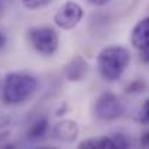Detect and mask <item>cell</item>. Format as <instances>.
I'll return each instance as SVG.
<instances>
[{
	"instance_id": "cell-1",
	"label": "cell",
	"mask_w": 149,
	"mask_h": 149,
	"mask_svg": "<svg viewBox=\"0 0 149 149\" xmlns=\"http://www.w3.org/2000/svg\"><path fill=\"white\" fill-rule=\"evenodd\" d=\"M38 87L33 75L26 72H10L4 78L3 101L7 104H20L29 99Z\"/></svg>"
},
{
	"instance_id": "cell-2",
	"label": "cell",
	"mask_w": 149,
	"mask_h": 149,
	"mask_svg": "<svg viewBox=\"0 0 149 149\" xmlns=\"http://www.w3.org/2000/svg\"><path fill=\"white\" fill-rule=\"evenodd\" d=\"M130 62L129 52L122 47H109L100 52L97 65L101 77L109 81L120 78Z\"/></svg>"
},
{
	"instance_id": "cell-3",
	"label": "cell",
	"mask_w": 149,
	"mask_h": 149,
	"mask_svg": "<svg viewBox=\"0 0 149 149\" xmlns=\"http://www.w3.org/2000/svg\"><path fill=\"white\" fill-rule=\"evenodd\" d=\"M28 39L35 49L44 55H51L58 48V35L49 26H38L29 29Z\"/></svg>"
},
{
	"instance_id": "cell-4",
	"label": "cell",
	"mask_w": 149,
	"mask_h": 149,
	"mask_svg": "<svg viewBox=\"0 0 149 149\" xmlns=\"http://www.w3.org/2000/svg\"><path fill=\"white\" fill-rule=\"evenodd\" d=\"M125 111V104L117 96L111 93L101 94L96 103V114L101 120H114Z\"/></svg>"
},
{
	"instance_id": "cell-5",
	"label": "cell",
	"mask_w": 149,
	"mask_h": 149,
	"mask_svg": "<svg viewBox=\"0 0 149 149\" xmlns=\"http://www.w3.org/2000/svg\"><path fill=\"white\" fill-rule=\"evenodd\" d=\"M83 15L84 12L78 3L67 1L56 10L54 20H55V25L61 29H72L80 23V20L83 19Z\"/></svg>"
},
{
	"instance_id": "cell-6",
	"label": "cell",
	"mask_w": 149,
	"mask_h": 149,
	"mask_svg": "<svg viewBox=\"0 0 149 149\" xmlns=\"http://www.w3.org/2000/svg\"><path fill=\"white\" fill-rule=\"evenodd\" d=\"M132 44L141 51L149 49V17L142 19L132 31Z\"/></svg>"
},
{
	"instance_id": "cell-7",
	"label": "cell",
	"mask_w": 149,
	"mask_h": 149,
	"mask_svg": "<svg viewBox=\"0 0 149 149\" xmlns=\"http://www.w3.org/2000/svg\"><path fill=\"white\" fill-rule=\"evenodd\" d=\"M54 136H55V139H58L61 142H72L78 136V126L72 120L59 122L54 127Z\"/></svg>"
},
{
	"instance_id": "cell-8",
	"label": "cell",
	"mask_w": 149,
	"mask_h": 149,
	"mask_svg": "<svg viewBox=\"0 0 149 149\" xmlns=\"http://www.w3.org/2000/svg\"><path fill=\"white\" fill-rule=\"evenodd\" d=\"M87 70H88L87 62H86L83 58L77 56V58H74V59L67 65V68H65V75H67V78H68L70 81H80V80H83V78L86 77Z\"/></svg>"
},
{
	"instance_id": "cell-9",
	"label": "cell",
	"mask_w": 149,
	"mask_h": 149,
	"mask_svg": "<svg viewBox=\"0 0 149 149\" xmlns=\"http://www.w3.org/2000/svg\"><path fill=\"white\" fill-rule=\"evenodd\" d=\"M48 130V120L47 119H38L31 127H29V132H28V138L31 141H36V139H41L45 136Z\"/></svg>"
},
{
	"instance_id": "cell-10",
	"label": "cell",
	"mask_w": 149,
	"mask_h": 149,
	"mask_svg": "<svg viewBox=\"0 0 149 149\" xmlns=\"http://www.w3.org/2000/svg\"><path fill=\"white\" fill-rule=\"evenodd\" d=\"M12 129V122L7 117H0V143L7 138Z\"/></svg>"
},
{
	"instance_id": "cell-11",
	"label": "cell",
	"mask_w": 149,
	"mask_h": 149,
	"mask_svg": "<svg viewBox=\"0 0 149 149\" xmlns=\"http://www.w3.org/2000/svg\"><path fill=\"white\" fill-rule=\"evenodd\" d=\"M51 1H54V0H22L23 6H25L26 9H29V10L41 9V7H44V6L49 4Z\"/></svg>"
},
{
	"instance_id": "cell-12",
	"label": "cell",
	"mask_w": 149,
	"mask_h": 149,
	"mask_svg": "<svg viewBox=\"0 0 149 149\" xmlns=\"http://www.w3.org/2000/svg\"><path fill=\"white\" fill-rule=\"evenodd\" d=\"M139 120L143 125H149V99L143 103V106L139 111Z\"/></svg>"
},
{
	"instance_id": "cell-13",
	"label": "cell",
	"mask_w": 149,
	"mask_h": 149,
	"mask_svg": "<svg viewBox=\"0 0 149 149\" xmlns=\"http://www.w3.org/2000/svg\"><path fill=\"white\" fill-rule=\"evenodd\" d=\"M142 87H143V83H141V81H136V83H133V84H130V86H129L127 91H129V93H136V91L142 90Z\"/></svg>"
},
{
	"instance_id": "cell-14",
	"label": "cell",
	"mask_w": 149,
	"mask_h": 149,
	"mask_svg": "<svg viewBox=\"0 0 149 149\" xmlns=\"http://www.w3.org/2000/svg\"><path fill=\"white\" fill-rule=\"evenodd\" d=\"M87 1L94 4V6H103V4H107L109 1H111V0H87Z\"/></svg>"
},
{
	"instance_id": "cell-15",
	"label": "cell",
	"mask_w": 149,
	"mask_h": 149,
	"mask_svg": "<svg viewBox=\"0 0 149 149\" xmlns=\"http://www.w3.org/2000/svg\"><path fill=\"white\" fill-rule=\"evenodd\" d=\"M141 143H142L143 146L149 148V132H146V133L142 136V139H141Z\"/></svg>"
},
{
	"instance_id": "cell-16",
	"label": "cell",
	"mask_w": 149,
	"mask_h": 149,
	"mask_svg": "<svg viewBox=\"0 0 149 149\" xmlns=\"http://www.w3.org/2000/svg\"><path fill=\"white\" fill-rule=\"evenodd\" d=\"M141 59H143L145 62H149V49L142 51V56H141Z\"/></svg>"
},
{
	"instance_id": "cell-17",
	"label": "cell",
	"mask_w": 149,
	"mask_h": 149,
	"mask_svg": "<svg viewBox=\"0 0 149 149\" xmlns=\"http://www.w3.org/2000/svg\"><path fill=\"white\" fill-rule=\"evenodd\" d=\"M4 44H6V36L3 33H0V48H3Z\"/></svg>"
}]
</instances>
